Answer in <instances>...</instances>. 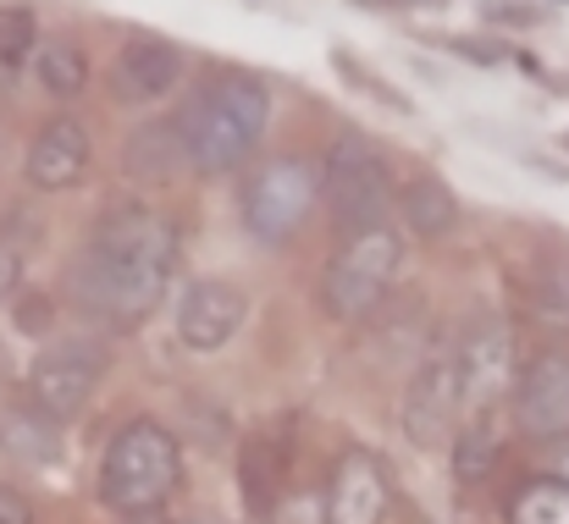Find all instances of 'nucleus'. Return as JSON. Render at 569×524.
<instances>
[{"label": "nucleus", "instance_id": "f257e3e1", "mask_svg": "<svg viewBox=\"0 0 569 524\" xmlns=\"http://www.w3.org/2000/svg\"><path fill=\"white\" fill-rule=\"evenodd\" d=\"M178 271V221L150 204H117L100 215L94 238L72 265V299L83 315L133 332L161 304Z\"/></svg>", "mask_w": 569, "mask_h": 524}, {"label": "nucleus", "instance_id": "f03ea898", "mask_svg": "<svg viewBox=\"0 0 569 524\" xmlns=\"http://www.w3.org/2000/svg\"><path fill=\"white\" fill-rule=\"evenodd\" d=\"M178 133H183V150H189L193 172H232L260 139H266V122H271V94L260 78L249 72H221L216 83H204L189 105L172 117Z\"/></svg>", "mask_w": 569, "mask_h": 524}, {"label": "nucleus", "instance_id": "7ed1b4c3", "mask_svg": "<svg viewBox=\"0 0 569 524\" xmlns=\"http://www.w3.org/2000/svg\"><path fill=\"white\" fill-rule=\"evenodd\" d=\"M178 475H183L178 436L161 420H133L111 436L100 458V503L122 520H144L178 492Z\"/></svg>", "mask_w": 569, "mask_h": 524}, {"label": "nucleus", "instance_id": "20e7f679", "mask_svg": "<svg viewBox=\"0 0 569 524\" xmlns=\"http://www.w3.org/2000/svg\"><path fill=\"white\" fill-rule=\"evenodd\" d=\"M398 260H403V243H398V232H392V226H371V232L343 238V249L332 254L327 282H321L327 315H332V321H343V326H355V321L377 315L381 304L392 299Z\"/></svg>", "mask_w": 569, "mask_h": 524}, {"label": "nucleus", "instance_id": "39448f33", "mask_svg": "<svg viewBox=\"0 0 569 524\" xmlns=\"http://www.w3.org/2000/svg\"><path fill=\"white\" fill-rule=\"evenodd\" d=\"M321 188H327L332 215H338V226H343L349 238H355V232H371V226H387L392 182H387V161H381V150L371 139L343 133V139L327 150Z\"/></svg>", "mask_w": 569, "mask_h": 524}, {"label": "nucleus", "instance_id": "423d86ee", "mask_svg": "<svg viewBox=\"0 0 569 524\" xmlns=\"http://www.w3.org/2000/svg\"><path fill=\"white\" fill-rule=\"evenodd\" d=\"M316 199H321V172L310 161H299V155L266 161L243 188V221L260 243H288L310 221Z\"/></svg>", "mask_w": 569, "mask_h": 524}, {"label": "nucleus", "instance_id": "0eeeda50", "mask_svg": "<svg viewBox=\"0 0 569 524\" xmlns=\"http://www.w3.org/2000/svg\"><path fill=\"white\" fill-rule=\"evenodd\" d=\"M106 370H111V349L100 337L50 343V349L33 359V370H28V403L61 425V420H72L94 397V386L106 381Z\"/></svg>", "mask_w": 569, "mask_h": 524}, {"label": "nucleus", "instance_id": "6e6552de", "mask_svg": "<svg viewBox=\"0 0 569 524\" xmlns=\"http://www.w3.org/2000/svg\"><path fill=\"white\" fill-rule=\"evenodd\" d=\"M448 353H453V375H459V409L492 414L515 392V337L498 315H476Z\"/></svg>", "mask_w": 569, "mask_h": 524}, {"label": "nucleus", "instance_id": "1a4fd4ad", "mask_svg": "<svg viewBox=\"0 0 569 524\" xmlns=\"http://www.w3.org/2000/svg\"><path fill=\"white\" fill-rule=\"evenodd\" d=\"M459 425V375H453V353H426L403 386V436L415 447H437L448 442Z\"/></svg>", "mask_w": 569, "mask_h": 524}, {"label": "nucleus", "instance_id": "9d476101", "mask_svg": "<svg viewBox=\"0 0 569 524\" xmlns=\"http://www.w3.org/2000/svg\"><path fill=\"white\" fill-rule=\"evenodd\" d=\"M392 503V481L371 447H343L327 486V524H381Z\"/></svg>", "mask_w": 569, "mask_h": 524}, {"label": "nucleus", "instance_id": "9b49d317", "mask_svg": "<svg viewBox=\"0 0 569 524\" xmlns=\"http://www.w3.org/2000/svg\"><path fill=\"white\" fill-rule=\"evenodd\" d=\"M515 420L537 442H565L569 436V359L565 353H537L520 381H515Z\"/></svg>", "mask_w": 569, "mask_h": 524}, {"label": "nucleus", "instance_id": "f8f14e48", "mask_svg": "<svg viewBox=\"0 0 569 524\" xmlns=\"http://www.w3.org/2000/svg\"><path fill=\"white\" fill-rule=\"evenodd\" d=\"M183 78V50L161 33H133L122 50H117V67H111V94L122 105H150L161 100L172 83Z\"/></svg>", "mask_w": 569, "mask_h": 524}, {"label": "nucleus", "instance_id": "ddd939ff", "mask_svg": "<svg viewBox=\"0 0 569 524\" xmlns=\"http://www.w3.org/2000/svg\"><path fill=\"white\" fill-rule=\"evenodd\" d=\"M288 470H293V425L271 420L238 453V492H243V503L254 514H271L282 503V492H288Z\"/></svg>", "mask_w": 569, "mask_h": 524}, {"label": "nucleus", "instance_id": "4468645a", "mask_svg": "<svg viewBox=\"0 0 569 524\" xmlns=\"http://www.w3.org/2000/svg\"><path fill=\"white\" fill-rule=\"evenodd\" d=\"M238 326H243V293L232 282L204 276L178 299V343L189 353H216Z\"/></svg>", "mask_w": 569, "mask_h": 524}, {"label": "nucleus", "instance_id": "2eb2a0df", "mask_svg": "<svg viewBox=\"0 0 569 524\" xmlns=\"http://www.w3.org/2000/svg\"><path fill=\"white\" fill-rule=\"evenodd\" d=\"M89 155H94V144H89V128L78 122V117H50L44 128H39V139H33V150H28V182L33 188H44V193H67V188H78L83 172H89Z\"/></svg>", "mask_w": 569, "mask_h": 524}, {"label": "nucleus", "instance_id": "dca6fc26", "mask_svg": "<svg viewBox=\"0 0 569 524\" xmlns=\"http://www.w3.org/2000/svg\"><path fill=\"white\" fill-rule=\"evenodd\" d=\"M183 167H189V150H183L178 122H144L122 150V172L133 182H172Z\"/></svg>", "mask_w": 569, "mask_h": 524}, {"label": "nucleus", "instance_id": "f3484780", "mask_svg": "<svg viewBox=\"0 0 569 524\" xmlns=\"http://www.w3.org/2000/svg\"><path fill=\"white\" fill-rule=\"evenodd\" d=\"M0 453L17 464H56L61 458V425L39 414L33 403H6L0 409Z\"/></svg>", "mask_w": 569, "mask_h": 524}, {"label": "nucleus", "instance_id": "a211bd4d", "mask_svg": "<svg viewBox=\"0 0 569 524\" xmlns=\"http://www.w3.org/2000/svg\"><path fill=\"white\" fill-rule=\"evenodd\" d=\"M398 210H403V226H409L415 238H442V232H453V221H459L453 188L431 172L409 177V182L398 188Z\"/></svg>", "mask_w": 569, "mask_h": 524}, {"label": "nucleus", "instance_id": "6ab92c4d", "mask_svg": "<svg viewBox=\"0 0 569 524\" xmlns=\"http://www.w3.org/2000/svg\"><path fill=\"white\" fill-rule=\"evenodd\" d=\"M498 458H503V425H498V414H470L453 431V475L465 486H476V481H487L498 470Z\"/></svg>", "mask_w": 569, "mask_h": 524}, {"label": "nucleus", "instance_id": "aec40b11", "mask_svg": "<svg viewBox=\"0 0 569 524\" xmlns=\"http://www.w3.org/2000/svg\"><path fill=\"white\" fill-rule=\"evenodd\" d=\"M526 310L542 332H569V260H542L526 276Z\"/></svg>", "mask_w": 569, "mask_h": 524}, {"label": "nucleus", "instance_id": "412c9836", "mask_svg": "<svg viewBox=\"0 0 569 524\" xmlns=\"http://www.w3.org/2000/svg\"><path fill=\"white\" fill-rule=\"evenodd\" d=\"M33 78H39L44 94L72 100L89 83V56L72 39H44V44H33Z\"/></svg>", "mask_w": 569, "mask_h": 524}, {"label": "nucleus", "instance_id": "4be33fe9", "mask_svg": "<svg viewBox=\"0 0 569 524\" xmlns=\"http://www.w3.org/2000/svg\"><path fill=\"white\" fill-rule=\"evenodd\" d=\"M509 524H569V486L559 475H537L515 492Z\"/></svg>", "mask_w": 569, "mask_h": 524}, {"label": "nucleus", "instance_id": "5701e85b", "mask_svg": "<svg viewBox=\"0 0 569 524\" xmlns=\"http://www.w3.org/2000/svg\"><path fill=\"white\" fill-rule=\"evenodd\" d=\"M39 44V22L28 6H0V67H17L28 61Z\"/></svg>", "mask_w": 569, "mask_h": 524}, {"label": "nucleus", "instance_id": "b1692460", "mask_svg": "<svg viewBox=\"0 0 569 524\" xmlns=\"http://www.w3.org/2000/svg\"><path fill=\"white\" fill-rule=\"evenodd\" d=\"M50 321H56V310H50V299H44V293H22V299H17V326H22V332H33V337H39Z\"/></svg>", "mask_w": 569, "mask_h": 524}, {"label": "nucleus", "instance_id": "393cba45", "mask_svg": "<svg viewBox=\"0 0 569 524\" xmlns=\"http://www.w3.org/2000/svg\"><path fill=\"white\" fill-rule=\"evenodd\" d=\"M17 282H22V254H17V249L0 238V304L17 293Z\"/></svg>", "mask_w": 569, "mask_h": 524}, {"label": "nucleus", "instance_id": "a878e982", "mask_svg": "<svg viewBox=\"0 0 569 524\" xmlns=\"http://www.w3.org/2000/svg\"><path fill=\"white\" fill-rule=\"evenodd\" d=\"M0 524H33V508L17 486H0Z\"/></svg>", "mask_w": 569, "mask_h": 524}, {"label": "nucleus", "instance_id": "bb28decb", "mask_svg": "<svg viewBox=\"0 0 569 524\" xmlns=\"http://www.w3.org/2000/svg\"><path fill=\"white\" fill-rule=\"evenodd\" d=\"M559 464H565V475H559V481H565V486H569V436H565V442H559Z\"/></svg>", "mask_w": 569, "mask_h": 524}, {"label": "nucleus", "instance_id": "cd10ccee", "mask_svg": "<svg viewBox=\"0 0 569 524\" xmlns=\"http://www.w3.org/2000/svg\"><path fill=\"white\" fill-rule=\"evenodd\" d=\"M0 150H6V122H0Z\"/></svg>", "mask_w": 569, "mask_h": 524}, {"label": "nucleus", "instance_id": "c85d7f7f", "mask_svg": "<svg viewBox=\"0 0 569 524\" xmlns=\"http://www.w3.org/2000/svg\"><path fill=\"white\" fill-rule=\"evenodd\" d=\"M0 375H6V349H0Z\"/></svg>", "mask_w": 569, "mask_h": 524}, {"label": "nucleus", "instance_id": "c756f323", "mask_svg": "<svg viewBox=\"0 0 569 524\" xmlns=\"http://www.w3.org/2000/svg\"><path fill=\"white\" fill-rule=\"evenodd\" d=\"M178 524H210V520H178Z\"/></svg>", "mask_w": 569, "mask_h": 524}, {"label": "nucleus", "instance_id": "7c9ffc66", "mask_svg": "<svg viewBox=\"0 0 569 524\" xmlns=\"http://www.w3.org/2000/svg\"><path fill=\"white\" fill-rule=\"evenodd\" d=\"M565 6H569V0H565Z\"/></svg>", "mask_w": 569, "mask_h": 524}]
</instances>
